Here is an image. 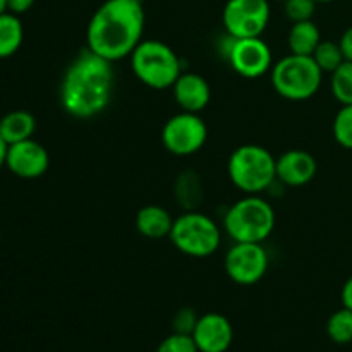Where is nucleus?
Returning a JSON list of instances; mask_svg holds the SVG:
<instances>
[{"label":"nucleus","mask_w":352,"mask_h":352,"mask_svg":"<svg viewBox=\"0 0 352 352\" xmlns=\"http://www.w3.org/2000/svg\"><path fill=\"white\" fill-rule=\"evenodd\" d=\"M34 6V0H7V10L16 16L28 12Z\"/></svg>","instance_id":"27"},{"label":"nucleus","mask_w":352,"mask_h":352,"mask_svg":"<svg viewBox=\"0 0 352 352\" xmlns=\"http://www.w3.org/2000/svg\"><path fill=\"white\" fill-rule=\"evenodd\" d=\"M230 38L227 58L234 71L246 79L260 78L272 71V50L261 36L258 38Z\"/></svg>","instance_id":"11"},{"label":"nucleus","mask_w":352,"mask_h":352,"mask_svg":"<svg viewBox=\"0 0 352 352\" xmlns=\"http://www.w3.org/2000/svg\"><path fill=\"white\" fill-rule=\"evenodd\" d=\"M7 10V0H0V14Z\"/></svg>","instance_id":"31"},{"label":"nucleus","mask_w":352,"mask_h":352,"mask_svg":"<svg viewBox=\"0 0 352 352\" xmlns=\"http://www.w3.org/2000/svg\"><path fill=\"white\" fill-rule=\"evenodd\" d=\"M222 23L232 38H258L270 23L268 0H227Z\"/></svg>","instance_id":"9"},{"label":"nucleus","mask_w":352,"mask_h":352,"mask_svg":"<svg viewBox=\"0 0 352 352\" xmlns=\"http://www.w3.org/2000/svg\"><path fill=\"white\" fill-rule=\"evenodd\" d=\"M227 277L239 285H253L268 270V254L261 243H236L223 261Z\"/></svg>","instance_id":"10"},{"label":"nucleus","mask_w":352,"mask_h":352,"mask_svg":"<svg viewBox=\"0 0 352 352\" xmlns=\"http://www.w3.org/2000/svg\"><path fill=\"white\" fill-rule=\"evenodd\" d=\"M332 95L340 105H352V62L346 60L330 79Z\"/></svg>","instance_id":"22"},{"label":"nucleus","mask_w":352,"mask_h":352,"mask_svg":"<svg viewBox=\"0 0 352 352\" xmlns=\"http://www.w3.org/2000/svg\"><path fill=\"white\" fill-rule=\"evenodd\" d=\"M327 336L336 344L352 342V311L347 308L337 309L327 322Z\"/></svg>","instance_id":"21"},{"label":"nucleus","mask_w":352,"mask_h":352,"mask_svg":"<svg viewBox=\"0 0 352 352\" xmlns=\"http://www.w3.org/2000/svg\"><path fill=\"white\" fill-rule=\"evenodd\" d=\"M112 89V62L86 48L62 78L60 105L76 119H91L109 107Z\"/></svg>","instance_id":"2"},{"label":"nucleus","mask_w":352,"mask_h":352,"mask_svg":"<svg viewBox=\"0 0 352 352\" xmlns=\"http://www.w3.org/2000/svg\"><path fill=\"white\" fill-rule=\"evenodd\" d=\"M144 7L141 0H105L86 30L88 50L110 62L131 57L143 41Z\"/></svg>","instance_id":"1"},{"label":"nucleus","mask_w":352,"mask_h":352,"mask_svg":"<svg viewBox=\"0 0 352 352\" xmlns=\"http://www.w3.org/2000/svg\"><path fill=\"white\" fill-rule=\"evenodd\" d=\"M131 69L143 85L153 89L172 88L182 74L179 55L158 40H143L131 54Z\"/></svg>","instance_id":"5"},{"label":"nucleus","mask_w":352,"mask_h":352,"mask_svg":"<svg viewBox=\"0 0 352 352\" xmlns=\"http://www.w3.org/2000/svg\"><path fill=\"white\" fill-rule=\"evenodd\" d=\"M168 237L181 253L192 258H206L219 250L222 230L205 213L186 212L174 219Z\"/></svg>","instance_id":"7"},{"label":"nucleus","mask_w":352,"mask_h":352,"mask_svg":"<svg viewBox=\"0 0 352 352\" xmlns=\"http://www.w3.org/2000/svg\"><path fill=\"white\" fill-rule=\"evenodd\" d=\"M36 131V119L26 110H12L0 119V136L7 144L31 140Z\"/></svg>","instance_id":"17"},{"label":"nucleus","mask_w":352,"mask_h":352,"mask_svg":"<svg viewBox=\"0 0 352 352\" xmlns=\"http://www.w3.org/2000/svg\"><path fill=\"white\" fill-rule=\"evenodd\" d=\"M196 322H198V316L195 315L192 309H181L174 318V332L191 336L196 327Z\"/></svg>","instance_id":"26"},{"label":"nucleus","mask_w":352,"mask_h":352,"mask_svg":"<svg viewBox=\"0 0 352 352\" xmlns=\"http://www.w3.org/2000/svg\"><path fill=\"white\" fill-rule=\"evenodd\" d=\"M174 226L170 213L158 205H146L136 213V229L148 239H164L168 237Z\"/></svg>","instance_id":"16"},{"label":"nucleus","mask_w":352,"mask_h":352,"mask_svg":"<svg viewBox=\"0 0 352 352\" xmlns=\"http://www.w3.org/2000/svg\"><path fill=\"white\" fill-rule=\"evenodd\" d=\"M323 72L313 57L289 54L272 67V86L291 102H302L318 93Z\"/></svg>","instance_id":"6"},{"label":"nucleus","mask_w":352,"mask_h":352,"mask_svg":"<svg viewBox=\"0 0 352 352\" xmlns=\"http://www.w3.org/2000/svg\"><path fill=\"white\" fill-rule=\"evenodd\" d=\"M277 179L291 188H301L315 179L318 164L309 151L289 150L277 158Z\"/></svg>","instance_id":"14"},{"label":"nucleus","mask_w":352,"mask_h":352,"mask_svg":"<svg viewBox=\"0 0 352 352\" xmlns=\"http://www.w3.org/2000/svg\"><path fill=\"white\" fill-rule=\"evenodd\" d=\"M311 57H313V60L316 62V65L322 69L323 74H325V72L332 74V72H336L337 69H339L340 65L346 62L339 41L336 43V41H323L322 40Z\"/></svg>","instance_id":"20"},{"label":"nucleus","mask_w":352,"mask_h":352,"mask_svg":"<svg viewBox=\"0 0 352 352\" xmlns=\"http://www.w3.org/2000/svg\"><path fill=\"white\" fill-rule=\"evenodd\" d=\"M277 158L260 144H243L232 151L227 172L244 195H260L277 179Z\"/></svg>","instance_id":"4"},{"label":"nucleus","mask_w":352,"mask_h":352,"mask_svg":"<svg viewBox=\"0 0 352 352\" xmlns=\"http://www.w3.org/2000/svg\"><path fill=\"white\" fill-rule=\"evenodd\" d=\"M285 16L292 23H301V21H311L315 16L316 2L315 0H285Z\"/></svg>","instance_id":"24"},{"label":"nucleus","mask_w":352,"mask_h":352,"mask_svg":"<svg viewBox=\"0 0 352 352\" xmlns=\"http://www.w3.org/2000/svg\"><path fill=\"white\" fill-rule=\"evenodd\" d=\"M7 148H9V144L6 143V141L2 140V136H0V170H2L3 167H6V158H7Z\"/></svg>","instance_id":"30"},{"label":"nucleus","mask_w":352,"mask_h":352,"mask_svg":"<svg viewBox=\"0 0 352 352\" xmlns=\"http://www.w3.org/2000/svg\"><path fill=\"white\" fill-rule=\"evenodd\" d=\"M320 41H322V33H320V28L313 23V19L292 23L287 36V45L291 54L311 57L315 54L316 47L320 45Z\"/></svg>","instance_id":"18"},{"label":"nucleus","mask_w":352,"mask_h":352,"mask_svg":"<svg viewBox=\"0 0 352 352\" xmlns=\"http://www.w3.org/2000/svg\"><path fill=\"white\" fill-rule=\"evenodd\" d=\"M339 45H340V48H342L344 58L352 62V26L347 28V30L344 31L342 36H340V40H339Z\"/></svg>","instance_id":"28"},{"label":"nucleus","mask_w":352,"mask_h":352,"mask_svg":"<svg viewBox=\"0 0 352 352\" xmlns=\"http://www.w3.org/2000/svg\"><path fill=\"white\" fill-rule=\"evenodd\" d=\"M191 337L199 352H227L234 340L232 323L220 313H206L198 316Z\"/></svg>","instance_id":"13"},{"label":"nucleus","mask_w":352,"mask_h":352,"mask_svg":"<svg viewBox=\"0 0 352 352\" xmlns=\"http://www.w3.org/2000/svg\"><path fill=\"white\" fill-rule=\"evenodd\" d=\"M223 229L234 243H263L275 229V210L258 195H246L227 210Z\"/></svg>","instance_id":"3"},{"label":"nucleus","mask_w":352,"mask_h":352,"mask_svg":"<svg viewBox=\"0 0 352 352\" xmlns=\"http://www.w3.org/2000/svg\"><path fill=\"white\" fill-rule=\"evenodd\" d=\"M316 3H329V2H333V0H315Z\"/></svg>","instance_id":"32"},{"label":"nucleus","mask_w":352,"mask_h":352,"mask_svg":"<svg viewBox=\"0 0 352 352\" xmlns=\"http://www.w3.org/2000/svg\"><path fill=\"white\" fill-rule=\"evenodd\" d=\"M157 352H199L196 347L195 339L186 333L174 332L160 342L157 347Z\"/></svg>","instance_id":"25"},{"label":"nucleus","mask_w":352,"mask_h":352,"mask_svg":"<svg viewBox=\"0 0 352 352\" xmlns=\"http://www.w3.org/2000/svg\"><path fill=\"white\" fill-rule=\"evenodd\" d=\"M50 157L43 144L33 138L21 143L9 144L7 148L6 167L21 179H38L48 170Z\"/></svg>","instance_id":"12"},{"label":"nucleus","mask_w":352,"mask_h":352,"mask_svg":"<svg viewBox=\"0 0 352 352\" xmlns=\"http://www.w3.org/2000/svg\"><path fill=\"white\" fill-rule=\"evenodd\" d=\"M278 2H285V0H278Z\"/></svg>","instance_id":"33"},{"label":"nucleus","mask_w":352,"mask_h":352,"mask_svg":"<svg viewBox=\"0 0 352 352\" xmlns=\"http://www.w3.org/2000/svg\"><path fill=\"white\" fill-rule=\"evenodd\" d=\"M172 91L181 110L191 113H199L205 110L212 98L208 81L196 72H182L172 86Z\"/></svg>","instance_id":"15"},{"label":"nucleus","mask_w":352,"mask_h":352,"mask_svg":"<svg viewBox=\"0 0 352 352\" xmlns=\"http://www.w3.org/2000/svg\"><path fill=\"white\" fill-rule=\"evenodd\" d=\"M333 138L346 150H352V105H342L333 119Z\"/></svg>","instance_id":"23"},{"label":"nucleus","mask_w":352,"mask_h":352,"mask_svg":"<svg viewBox=\"0 0 352 352\" xmlns=\"http://www.w3.org/2000/svg\"><path fill=\"white\" fill-rule=\"evenodd\" d=\"M340 298H342L344 308L351 309L352 311V275L347 278L346 284L342 285V294H340Z\"/></svg>","instance_id":"29"},{"label":"nucleus","mask_w":352,"mask_h":352,"mask_svg":"<svg viewBox=\"0 0 352 352\" xmlns=\"http://www.w3.org/2000/svg\"><path fill=\"white\" fill-rule=\"evenodd\" d=\"M208 138V127L199 113L179 112L165 122L162 143L165 150L177 157H189L201 150Z\"/></svg>","instance_id":"8"},{"label":"nucleus","mask_w":352,"mask_h":352,"mask_svg":"<svg viewBox=\"0 0 352 352\" xmlns=\"http://www.w3.org/2000/svg\"><path fill=\"white\" fill-rule=\"evenodd\" d=\"M24 40V28L19 16L6 12L0 14V58H9L21 48Z\"/></svg>","instance_id":"19"}]
</instances>
